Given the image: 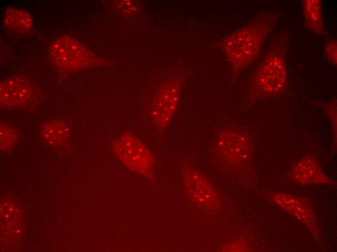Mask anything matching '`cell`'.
<instances>
[{"label": "cell", "instance_id": "3", "mask_svg": "<svg viewBox=\"0 0 337 252\" xmlns=\"http://www.w3.org/2000/svg\"><path fill=\"white\" fill-rule=\"evenodd\" d=\"M49 59L61 75L90 68L108 66L103 59L73 37L64 35L55 39L48 48Z\"/></svg>", "mask_w": 337, "mask_h": 252}, {"label": "cell", "instance_id": "8", "mask_svg": "<svg viewBox=\"0 0 337 252\" xmlns=\"http://www.w3.org/2000/svg\"><path fill=\"white\" fill-rule=\"evenodd\" d=\"M266 197L298 220L317 238L321 233L311 203L307 199L285 193L268 191Z\"/></svg>", "mask_w": 337, "mask_h": 252}, {"label": "cell", "instance_id": "16", "mask_svg": "<svg viewBox=\"0 0 337 252\" xmlns=\"http://www.w3.org/2000/svg\"><path fill=\"white\" fill-rule=\"evenodd\" d=\"M0 150L8 151L13 149L17 144L19 137V131L3 122H0Z\"/></svg>", "mask_w": 337, "mask_h": 252}, {"label": "cell", "instance_id": "1", "mask_svg": "<svg viewBox=\"0 0 337 252\" xmlns=\"http://www.w3.org/2000/svg\"><path fill=\"white\" fill-rule=\"evenodd\" d=\"M281 14L277 12H261L216 44L223 52L230 65V85L238 75L260 56Z\"/></svg>", "mask_w": 337, "mask_h": 252}, {"label": "cell", "instance_id": "12", "mask_svg": "<svg viewBox=\"0 0 337 252\" xmlns=\"http://www.w3.org/2000/svg\"><path fill=\"white\" fill-rule=\"evenodd\" d=\"M304 25L314 34L321 36L325 33L322 16V2L321 0L302 1Z\"/></svg>", "mask_w": 337, "mask_h": 252}, {"label": "cell", "instance_id": "5", "mask_svg": "<svg viewBox=\"0 0 337 252\" xmlns=\"http://www.w3.org/2000/svg\"><path fill=\"white\" fill-rule=\"evenodd\" d=\"M215 138V154L226 167L240 171L250 166L252 142L244 131L237 126L227 125L217 130Z\"/></svg>", "mask_w": 337, "mask_h": 252}, {"label": "cell", "instance_id": "7", "mask_svg": "<svg viewBox=\"0 0 337 252\" xmlns=\"http://www.w3.org/2000/svg\"><path fill=\"white\" fill-rule=\"evenodd\" d=\"M40 94L36 85L29 78L15 75L0 82V108L12 110L33 107L38 102Z\"/></svg>", "mask_w": 337, "mask_h": 252}, {"label": "cell", "instance_id": "17", "mask_svg": "<svg viewBox=\"0 0 337 252\" xmlns=\"http://www.w3.org/2000/svg\"><path fill=\"white\" fill-rule=\"evenodd\" d=\"M323 54L327 61L334 66L337 65V40L330 38L327 40L324 46Z\"/></svg>", "mask_w": 337, "mask_h": 252}, {"label": "cell", "instance_id": "13", "mask_svg": "<svg viewBox=\"0 0 337 252\" xmlns=\"http://www.w3.org/2000/svg\"><path fill=\"white\" fill-rule=\"evenodd\" d=\"M1 230L12 236L17 237L22 231V215L17 205L7 199L1 204Z\"/></svg>", "mask_w": 337, "mask_h": 252}, {"label": "cell", "instance_id": "9", "mask_svg": "<svg viewBox=\"0 0 337 252\" xmlns=\"http://www.w3.org/2000/svg\"><path fill=\"white\" fill-rule=\"evenodd\" d=\"M182 175L186 192L195 204L209 210L218 207L217 194L202 173L194 168L186 167L183 169Z\"/></svg>", "mask_w": 337, "mask_h": 252}, {"label": "cell", "instance_id": "14", "mask_svg": "<svg viewBox=\"0 0 337 252\" xmlns=\"http://www.w3.org/2000/svg\"><path fill=\"white\" fill-rule=\"evenodd\" d=\"M3 24L7 28L19 34L30 33L33 25L32 16L29 13L12 7L5 11Z\"/></svg>", "mask_w": 337, "mask_h": 252}, {"label": "cell", "instance_id": "11", "mask_svg": "<svg viewBox=\"0 0 337 252\" xmlns=\"http://www.w3.org/2000/svg\"><path fill=\"white\" fill-rule=\"evenodd\" d=\"M39 133L50 145L60 147L69 141L71 129L65 120L54 119L44 122L40 126Z\"/></svg>", "mask_w": 337, "mask_h": 252}, {"label": "cell", "instance_id": "10", "mask_svg": "<svg viewBox=\"0 0 337 252\" xmlns=\"http://www.w3.org/2000/svg\"><path fill=\"white\" fill-rule=\"evenodd\" d=\"M289 176L300 185H336L324 172L316 157L311 154H307L293 162L289 171Z\"/></svg>", "mask_w": 337, "mask_h": 252}, {"label": "cell", "instance_id": "15", "mask_svg": "<svg viewBox=\"0 0 337 252\" xmlns=\"http://www.w3.org/2000/svg\"><path fill=\"white\" fill-rule=\"evenodd\" d=\"M314 103L320 107L327 115L329 121L332 133L333 146L337 147V102L334 98L329 101L316 100Z\"/></svg>", "mask_w": 337, "mask_h": 252}, {"label": "cell", "instance_id": "2", "mask_svg": "<svg viewBox=\"0 0 337 252\" xmlns=\"http://www.w3.org/2000/svg\"><path fill=\"white\" fill-rule=\"evenodd\" d=\"M289 42V35L285 30L280 31L272 39L262 60L249 79L243 101L245 108L286 91Z\"/></svg>", "mask_w": 337, "mask_h": 252}, {"label": "cell", "instance_id": "6", "mask_svg": "<svg viewBox=\"0 0 337 252\" xmlns=\"http://www.w3.org/2000/svg\"><path fill=\"white\" fill-rule=\"evenodd\" d=\"M113 152L131 172L148 179L153 177L154 157L147 147L130 132L122 133L112 145Z\"/></svg>", "mask_w": 337, "mask_h": 252}, {"label": "cell", "instance_id": "4", "mask_svg": "<svg viewBox=\"0 0 337 252\" xmlns=\"http://www.w3.org/2000/svg\"><path fill=\"white\" fill-rule=\"evenodd\" d=\"M185 80L183 74H171L154 90L148 113L152 124L158 132H163L173 118Z\"/></svg>", "mask_w": 337, "mask_h": 252}]
</instances>
